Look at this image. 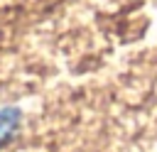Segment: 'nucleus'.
<instances>
[{
    "label": "nucleus",
    "instance_id": "obj_1",
    "mask_svg": "<svg viewBox=\"0 0 157 152\" xmlns=\"http://www.w3.org/2000/svg\"><path fill=\"white\" fill-rule=\"evenodd\" d=\"M20 125V113L15 108H0V145L17 130Z\"/></svg>",
    "mask_w": 157,
    "mask_h": 152
}]
</instances>
